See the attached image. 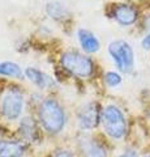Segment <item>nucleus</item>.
Returning <instances> with one entry per match:
<instances>
[{
  "label": "nucleus",
  "mask_w": 150,
  "mask_h": 157,
  "mask_svg": "<svg viewBox=\"0 0 150 157\" xmlns=\"http://www.w3.org/2000/svg\"><path fill=\"white\" fill-rule=\"evenodd\" d=\"M0 75L8 77H22V71L18 64L13 62H2L0 63Z\"/></svg>",
  "instance_id": "obj_13"
},
{
  "label": "nucleus",
  "mask_w": 150,
  "mask_h": 157,
  "mask_svg": "<svg viewBox=\"0 0 150 157\" xmlns=\"http://www.w3.org/2000/svg\"><path fill=\"white\" fill-rule=\"evenodd\" d=\"M52 157H73V155H72L69 151H59Z\"/></svg>",
  "instance_id": "obj_16"
},
{
  "label": "nucleus",
  "mask_w": 150,
  "mask_h": 157,
  "mask_svg": "<svg viewBox=\"0 0 150 157\" xmlns=\"http://www.w3.org/2000/svg\"><path fill=\"white\" fill-rule=\"evenodd\" d=\"M144 157H150V156H144Z\"/></svg>",
  "instance_id": "obj_19"
},
{
  "label": "nucleus",
  "mask_w": 150,
  "mask_h": 157,
  "mask_svg": "<svg viewBox=\"0 0 150 157\" xmlns=\"http://www.w3.org/2000/svg\"><path fill=\"white\" fill-rule=\"evenodd\" d=\"M25 75L33 84H35L38 88H41V89H45V88H47L48 85H50V78H48V76L46 75V73H43L42 71L34 68V67L26 68Z\"/></svg>",
  "instance_id": "obj_12"
},
{
  "label": "nucleus",
  "mask_w": 150,
  "mask_h": 157,
  "mask_svg": "<svg viewBox=\"0 0 150 157\" xmlns=\"http://www.w3.org/2000/svg\"><path fill=\"white\" fill-rule=\"evenodd\" d=\"M24 110V96L18 89H9L2 100V114L9 121H14Z\"/></svg>",
  "instance_id": "obj_5"
},
{
  "label": "nucleus",
  "mask_w": 150,
  "mask_h": 157,
  "mask_svg": "<svg viewBox=\"0 0 150 157\" xmlns=\"http://www.w3.org/2000/svg\"><path fill=\"white\" fill-rule=\"evenodd\" d=\"M20 134L21 136L25 139L26 141H30V143H35V141L39 139V132H38V127L35 121L30 117H26L20 122Z\"/></svg>",
  "instance_id": "obj_8"
},
{
  "label": "nucleus",
  "mask_w": 150,
  "mask_h": 157,
  "mask_svg": "<svg viewBox=\"0 0 150 157\" xmlns=\"http://www.w3.org/2000/svg\"><path fill=\"white\" fill-rule=\"evenodd\" d=\"M39 123L50 134H59L65 126V113L54 98H46L38 107Z\"/></svg>",
  "instance_id": "obj_1"
},
{
  "label": "nucleus",
  "mask_w": 150,
  "mask_h": 157,
  "mask_svg": "<svg viewBox=\"0 0 150 157\" xmlns=\"http://www.w3.org/2000/svg\"><path fill=\"white\" fill-rule=\"evenodd\" d=\"M46 11L47 13L50 14L52 18L55 20H61L68 16V11H67V8L63 6L60 3H48L47 7H46Z\"/></svg>",
  "instance_id": "obj_14"
},
{
  "label": "nucleus",
  "mask_w": 150,
  "mask_h": 157,
  "mask_svg": "<svg viewBox=\"0 0 150 157\" xmlns=\"http://www.w3.org/2000/svg\"><path fill=\"white\" fill-rule=\"evenodd\" d=\"M77 37H79V42L82 47V50L86 52H97L101 47V43L98 38L91 32L86 30V29H80L77 32Z\"/></svg>",
  "instance_id": "obj_9"
},
{
  "label": "nucleus",
  "mask_w": 150,
  "mask_h": 157,
  "mask_svg": "<svg viewBox=\"0 0 150 157\" xmlns=\"http://www.w3.org/2000/svg\"><path fill=\"white\" fill-rule=\"evenodd\" d=\"M118 157H136V153H134V152H132V151H129V152H125V153L120 155V156H118Z\"/></svg>",
  "instance_id": "obj_18"
},
{
  "label": "nucleus",
  "mask_w": 150,
  "mask_h": 157,
  "mask_svg": "<svg viewBox=\"0 0 150 157\" xmlns=\"http://www.w3.org/2000/svg\"><path fill=\"white\" fill-rule=\"evenodd\" d=\"M80 147L82 149V153H84V157H107L106 149L94 140H81Z\"/></svg>",
  "instance_id": "obj_11"
},
{
  "label": "nucleus",
  "mask_w": 150,
  "mask_h": 157,
  "mask_svg": "<svg viewBox=\"0 0 150 157\" xmlns=\"http://www.w3.org/2000/svg\"><path fill=\"white\" fill-rule=\"evenodd\" d=\"M142 46H144L145 48H150V33L142 39Z\"/></svg>",
  "instance_id": "obj_17"
},
{
  "label": "nucleus",
  "mask_w": 150,
  "mask_h": 157,
  "mask_svg": "<svg viewBox=\"0 0 150 157\" xmlns=\"http://www.w3.org/2000/svg\"><path fill=\"white\" fill-rule=\"evenodd\" d=\"M112 17L120 25L129 26L136 22V20L138 17V12L130 4H116L112 9Z\"/></svg>",
  "instance_id": "obj_7"
},
{
  "label": "nucleus",
  "mask_w": 150,
  "mask_h": 157,
  "mask_svg": "<svg viewBox=\"0 0 150 157\" xmlns=\"http://www.w3.org/2000/svg\"><path fill=\"white\" fill-rule=\"evenodd\" d=\"M60 64L68 73L79 78H88L94 71V63L91 59L77 51L64 52L60 56Z\"/></svg>",
  "instance_id": "obj_2"
},
{
  "label": "nucleus",
  "mask_w": 150,
  "mask_h": 157,
  "mask_svg": "<svg viewBox=\"0 0 150 157\" xmlns=\"http://www.w3.org/2000/svg\"><path fill=\"white\" fill-rule=\"evenodd\" d=\"M25 145L16 140H0V157H21Z\"/></svg>",
  "instance_id": "obj_10"
},
{
  "label": "nucleus",
  "mask_w": 150,
  "mask_h": 157,
  "mask_svg": "<svg viewBox=\"0 0 150 157\" xmlns=\"http://www.w3.org/2000/svg\"><path fill=\"white\" fill-rule=\"evenodd\" d=\"M104 82L111 88L118 86L122 82V76L116 72H107L104 75Z\"/></svg>",
  "instance_id": "obj_15"
},
{
  "label": "nucleus",
  "mask_w": 150,
  "mask_h": 157,
  "mask_svg": "<svg viewBox=\"0 0 150 157\" xmlns=\"http://www.w3.org/2000/svg\"><path fill=\"white\" fill-rule=\"evenodd\" d=\"M101 118H102V113L99 110L98 104L90 102L79 113V126L82 130H91L98 126Z\"/></svg>",
  "instance_id": "obj_6"
},
{
  "label": "nucleus",
  "mask_w": 150,
  "mask_h": 157,
  "mask_svg": "<svg viewBox=\"0 0 150 157\" xmlns=\"http://www.w3.org/2000/svg\"><path fill=\"white\" fill-rule=\"evenodd\" d=\"M108 52L114 59L116 67L122 72L128 73L132 71L134 66V54L128 42L122 39L111 42L108 45Z\"/></svg>",
  "instance_id": "obj_4"
},
{
  "label": "nucleus",
  "mask_w": 150,
  "mask_h": 157,
  "mask_svg": "<svg viewBox=\"0 0 150 157\" xmlns=\"http://www.w3.org/2000/svg\"><path fill=\"white\" fill-rule=\"evenodd\" d=\"M102 126L104 132L112 139H122L127 132V122L122 110L115 105H108L102 111Z\"/></svg>",
  "instance_id": "obj_3"
}]
</instances>
